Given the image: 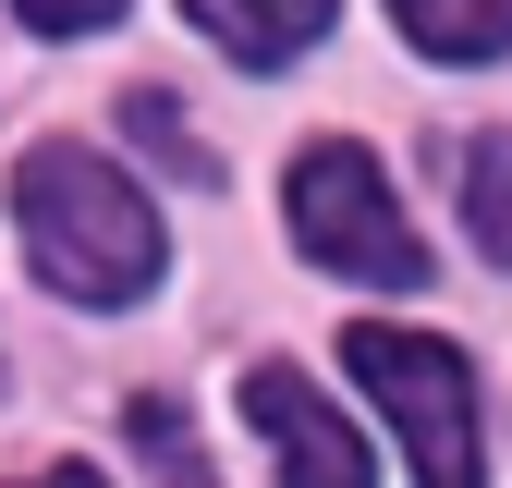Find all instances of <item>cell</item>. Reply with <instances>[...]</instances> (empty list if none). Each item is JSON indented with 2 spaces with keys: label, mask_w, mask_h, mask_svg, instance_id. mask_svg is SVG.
<instances>
[{
  "label": "cell",
  "mask_w": 512,
  "mask_h": 488,
  "mask_svg": "<svg viewBox=\"0 0 512 488\" xmlns=\"http://www.w3.org/2000/svg\"><path fill=\"white\" fill-rule=\"evenodd\" d=\"M13 13L37 25V37H86V25H110L122 0H13Z\"/></svg>",
  "instance_id": "9"
},
{
  "label": "cell",
  "mask_w": 512,
  "mask_h": 488,
  "mask_svg": "<svg viewBox=\"0 0 512 488\" xmlns=\"http://www.w3.org/2000/svg\"><path fill=\"white\" fill-rule=\"evenodd\" d=\"M391 13H403V37H415L427 61H452V74L512 49V0H391Z\"/></svg>",
  "instance_id": "6"
},
{
  "label": "cell",
  "mask_w": 512,
  "mask_h": 488,
  "mask_svg": "<svg viewBox=\"0 0 512 488\" xmlns=\"http://www.w3.org/2000/svg\"><path fill=\"white\" fill-rule=\"evenodd\" d=\"M342 366H354V391L391 415V440H403V464L427 488H476V366H464V342L354 318L342 330Z\"/></svg>",
  "instance_id": "2"
},
{
  "label": "cell",
  "mask_w": 512,
  "mask_h": 488,
  "mask_svg": "<svg viewBox=\"0 0 512 488\" xmlns=\"http://www.w3.org/2000/svg\"><path fill=\"white\" fill-rule=\"evenodd\" d=\"M122 122H135V135H147V159H159L171 183H220V159H208L196 135H183V110H171L159 86H147V98H122Z\"/></svg>",
  "instance_id": "8"
},
{
  "label": "cell",
  "mask_w": 512,
  "mask_h": 488,
  "mask_svg": "<svg viewBox=\"0 0 512 488\" xmlns=\"http://www.w3.org/2000/svg\"><path fill=\"white\" fill-rule=\"evenodd\" d=\"M244 415H256V427L281 440L293 488H305V476H317V488H378V452H366L354 427H342L330 403H317V391L293 379V366H256V379H244Z\"/></svg>",
  "instance_id": "4"
},
{
  "label": "cell",
  "mask_w": 512,
  "mask_h": 488,
  "mask_svg": "<svg viewBox=\"0 0 512 488\" xmlns=\"http://www.w3.org/2000/svg\"><path fill=\"white\" fill-rule=\"evenodd\" d=\"M208 37H220V61H244V74H281V61H305L317 37H330V0H183Z\"/></svg>",
  "instance_id": "5"
},
{
  "label": "cell",
  "mask_w": 512,
  "mask_h": 488,
  "mask_svg": "<svg viewBox=\"0 0 512 488\" xmlns=\"http://www.w3.org/2000/svg\"><path fill=\"white\" fill-rule=\"evenodd\" d=\"M452 183H464V232H476V244H488V257L512 269V135H476Z\"/></svg>",
  "instance_id": "7"
},
{
  "label": "cell",
  "mask_w": 512,
  "mask_h": 488,
  "mask_svg": "<svg viewBox=\"0 0 512 488\" xmlns=\"http://www.w3.org/2000/svg\"><path fill=\"white\" fill-rule=\"evenodd\" d=\"M13 232H25L37 281L74 293V305H135L159 281V220H147V196L98 147H37V159H13Z\"/></svg>",
  "instance_id": "1"
},
{
  "label": "cell",
  "mask_w": 512,
  "mask_h": 488,
  "mask_svg": "<svg viewBox=\"0 0 512 488\" xmlns=\"http://www.w3.org/2000/svg\"><path fill=\"white\" fill-rule=\"evenodd\" d=\"M281 208H293V244L317 269H342V281H427L439 257L415 244V220H403V196H391V171H378L354 135H317L305 159H293V183H281Z\"/></svg>",
  "instance_id": "3"
}]
</instances>
